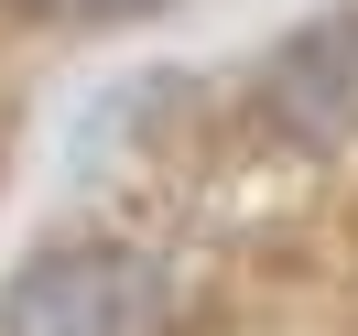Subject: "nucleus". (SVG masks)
<instances>
[{"instance_id": "1", "label": "nucleus", "mask_w": 358, "mask_h": 336, "mask_svg": "<svg viewBox=\"0 0 358 336\" xmlns=\"http://www.w3.org/2000/svg\"><path fill=\"white\" fill-rule=\"evenodd\" d=\"M174 282L141 249H44L0 293V336H163Z\"/></svg>"}, {"instance_id": "2", "label": "nucleus", "mask_w": 358, "mask_h": 336, "mask_svg": "<svg viewBox=\"0 0 358 336\" xmlns=\"http://www.w3.org/2000/svg\"><path fill=\"white\" fill-rule=\"evenodd\" d=\"M261 109H271V131H293V141H348L358 131V11H326V22H304L271 54Z\"/></svg>"}, {"instance_id": "3", "label": "nucleus", "mask_w": 358, "mask_h": 336, "mask_svg": "<svg viewBox=\"0 0 358 336\" xmlns=\"http://www.w3.org/2000/svg\"><path fill=\"white\" fill-rule=\"evenodd\" d=\"M33 11H55V22H141L163 0H33Z\"/></svg>"}]
</instances>
